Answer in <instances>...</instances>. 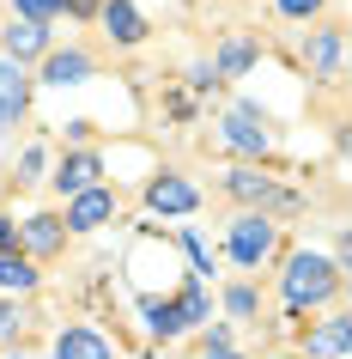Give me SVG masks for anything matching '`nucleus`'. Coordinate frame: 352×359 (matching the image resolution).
Masks as SVG:
<instances>
[{
  "mask_svg": "<svg viewBox=\"0 0 352 359\" xmlns=\"http://www.w3.org/2000/svg\"><path fill=\"white\" fill-rule=\"evenodd\" d=\"M24 238H31V250H55V244H61V219H49V213H37V219L24 226Z\"/></svg>",
  "mask_w": 352,
  "mask_h": 359,
  "instance_id": "13",
  "label": "nucleus"
},
{
  "mask_svg": "<svg viewBox=\"0 0 352 359\" xmlns=\"http://www.w3.org/2000/svg\"><path fill=\"white\" fill-rule=\"evenodd\" d=\"M31 280H37V274H31L24 262H13V256H0V292H24Z\"/></svg>",
  "mask_w": 352,
  "mask_h": 359,
  "instance_id": "15",
  "label": "nucleus"
},
{
  "mask_svg": "<svg viewBox=\"0 0 352 359\" xmlns=\"http://www.w3.org/2000/svg\"><path fill=\"white\" fill-rule=\"evenodd\" d=\"M13 238H19V231H13L6 219H0V250H13Z\"/></svg>",
  "mask_w": 352,
  "mask_h": 359,
  "instance_id": "24",
  "label": "nucleus"
},
{
  "mask_svg": "<svg viewBox=\"0 0 352 359\" xmlns=\"http://www.w3.org/2000/svg\"><path fill=\"white\" fill-rule=\"evenodd\" d=\"M104 25H110V37H122V43H140V37H146V19L134 13L128 0H110V6H104Z\"/></svg>",
  "mask_w": 352,
  "mask_h": 359,
  "instance_id": "7",
  "label": "nucleus"
},
{
  "mask_svg": "<svg viewBox=\"0 0 352 359\" xmlns=\"http://www.w3.org/2000/svg\"><path fill=\"white\" fill-rule=\"evenodd\" d=\"M225 140L237 152H267V128L255 122V110H237L231 122H225Z\"/></svg>",
  "mask_w": 352,
  "mask_h": 359,
  "instance_id": "6",
  "label": "nucleus"
},
{
  "mask_svg": "<svg viewBox=\"0 0 352 359\" xmlns=\"http://www.w3.org/2000/svg\"><path fill=\"white\" fill-rule=\"evenodd\" d=\"M55 359H110V341L97 335V329H67L55 341Z\"/></svg>",
  "mask_w": 352,
  "mask_h": 359,
  "instance_id": "4",
  "label": "nucleus"
},
{
  "mask_svg": "<svg viewBox=\"0 0 352 359\" xmlns=\"http://www.w3.org/2000/svg\"><path fill=\"white\" fill-rule=\"evenodd\" d=\"M19 110H24V74L19 61H0V128L19 122Z\"/></svg>",
  "mask_w": 352,
  "mask_h": 359,
  "instance_id": "5",
  "label": "nucleus"
},
{
  "mask_svg": "<svg viewBox=\"0 0 352 359\" xmlns=\"http://www.w3.org/2000/svg\"><path fill=\"white\" fill-rule=\"evenodd\" d=\"M231 189H237V195H267V183L249 177V170H237V177H231Z\"/></svg>",
  "mask_w": 352,
  "mask_h": 359,
  "instance_id": "20",
  "label": "nucleus"
},
{
  "mask_svg": "<svg viewBox=\"0 0 352 359\" xmlns=\"http://www.w3.org/2000/svg\"><path fill=\"white\" fill-rule=\"evenodd\" d=\"M279 13H292V19H304V13H316V0H279Z\"/></svg>",
  "mask_w": 352,
  "mask_h": 359,
  "instance_id": "22",
  "label": "nucleus"
},
{
  "mask_svg": "<svg viewBox=\"0 0 352 359\" xmlns=\"http://www.w3.org/2000/svg\"><path fill=\"white\" fill-rule=\"evenodd\" d=\"M206 317V299H201V286H188L183 292V323H201Z\"/></svg>",
  "mask_w": 352,
  "mask_h": 359,
  "instance_id": "19",
  "label": "nucleus"
},
{
  "mask_svg": "<svg viewBox=\"0 0 352 359\" xmlns=\"http://www.w3.org/2000/svg\"><path fill=\"white\" fill-rule=\"evenodd\" d=\"M19 13H24V25H43L61 13V0H19Z\"/></svg>",
  "mask_w": 352,
  "mask_h": 359,
  "instance_id": "18",
  "label": "nucleus"
},
{
  "mask_svg": "<svg viewBox=\"0 0 352 359\" xmlns=\"http://www.w3.org/2000/svg\"><path fill=\"white\" fill-rule=\"evenodd\" d=\"M310 67H316V74H334V67H340V31H322V37H316Z\"/></svg>",
  "mask_w": 352,
  "mask_h": 359,
  "instance_id": "12",
  "label": "nucleus"
},
{
  "mask_svg": "<svg viewBox=\"0 0 352 359\" xmlns=\"http://www.w3.org/2000/svg\"><path fill=\"white\" fill-rule=\"evenodd\" d=\"M152 208L158 213H188L195 208V189H188L183 177H164V183H152Z\"/></svg>",
  "mask_w": 352,
  "mask_h": 359,
  "instance_id": "8",
  "label": "nucleus"
},
{
  "mask_svg": "<svg viewBox=\"0 0 352 359\" xmlns=\"http://www.w3.org/2000/svg\"><path fill=\"white\" fill-rule=\"evenodd\" d=\"M206 359H237V353L225 347V335H213V347H206Z\"/></svg>",
  "mask_w": 352,
  "mask_h": 359,
  "instance_id": "23",
  "label": "nucleus"
},
{
  "mask_svg": "<svg viewBox=\"0 0 352 359\" xmlns=\"http://www.w3.org/2000/svg\"><path fill=\"white\" fill-rule=\"evenodd\" d=\"M110 213H115V195H110V189H79V201L67 208V226L92 231V226H104Z\"/></svg>",
  "mask_w": 352,
  "mask_h": 359,
  "instance_id": "3",
  "label": "nucleus"
},
{
  "mask_svg": "<svg viewBox=\"0 0 352 359\" xmlns=\"http://www.w3.org/2000/svg\"><path fill=\"white\" fill-rule=\"evenodd\" d=\"M267 250H274V231H267V219H243V226L231 231V256H237L243 268H255Z\"/></svg>",
  "mask_w": 352,
  "mask_h": 359,
  "instance_id": "2",
  "label": "nucleus"
},
{
  "mask_svg": "<svg viewBox=\"0 0 352 359\" xmlns=\"http://www.w3.org/2000/svg\"><path fill=\"white\" fill-rule=\"evenodd\" d=\"M92 177H97V158H67V165H61V177H55V183H61V189H92Z\"/></svg>",
  "mask_w": 352,
  "mask_h": 359,
  "instance_id": "10",
  "label": "nucleus"
},
{
  "mask_svg": "<svg viewBox=\"0 0 352 359\" xmlns=\"http://www.w3.org/2000/svg\"><path fill=\"white\" fill-rule=\"evenodd\" d=\"M249 55H255V49H249V43H225V55H219V74H243V67H249Z\"/></svg>",
  "mask_w": 352,
  "mask_h": 359,
  "instance_id": "17",
  "label": "nucleus"
},
{
  "mask_svg": "<svg viewBox=\"0 0 352 359\" xmlns=\"http://www.w3.org/2000/svg\"><path fill=\"white\" fill-rule=\"evenodd\" d=\"M146 323H152V335H176V329H188V323H183V304H152Z\"/></svg>",
  "mask_w": 352,
  "mask_h": 359,
  "instance_id": "14",
  "label": "nucleus"
},
{
  "mask_svg": "<svg viewBox=\"0 0 352 359\" xmlns=\"http://www.w3.org/2000/svg\"><path fill=\"white\" fill-rule=\"evenodd\" d=\"M334 292V268L322 256H292V274H286V299L292 304H316Z\"/></svg>",
  "mask_w": 352,
  "mask_h": 359,
  "instance_id": "1",
  "label": "nucleus"
},
{
  "mask_svg": "<svg viewBox=\"0 0 352 359\" xmlns=\"http://www.w3.org/2000/svg\"><path fill=\"white\" fill-rule=\"evenodd\" d=\"M6 49H13V61L37 55L43 49V25H13V31H6Z\"/></svg>",
  "mask_w": 352,
  "mask_h": 359,
  "instance_id": "11",
  "label": "nucleus"
},
{
  "mask_svg": "<svg viewBox=\"0 0 352 359\" xmlns=\"http://www.w3.org/2000/svg\"><path fill=\"white\" fill-rule=\"evenodd\" d=\"M92 74V55H79V49H67V55H49V86H79V79Z\"/></svg>",
  "mask_w": 352,
  "mask_h": 359,
  "instance_id": "9",
  "label": "nucleus"
},
{
  "mask_svg": "<svg viewBox=\"0 0 352 359\" xmlns=\"http://www.w3.org/2000/svg\"><path fill=\"white\" fill-rule=\"evenodd\" d=\"M6 329H13V311H6V304H0V335H6Z\"/></svg>",
  "mask_w": 352,
  "mask_h": 359,
  "instance_id": "25",
  "label": "nucleus"
},
{
  "mask_svg": "<svg viewBox=\"0 0 352 359\" xmlns=\"http://www.w3.org/2000/svg\"><path fill=\"white\" fill-rule=\"evenodd\" d=\"M231 311H237V317H249V311H255V292H243V286H237V292H231Z\"/></svg>",
  "mask_w": 352,
  "mask_h": 359,
  "instance_id": "21",
  "label": "nucleus"
},
{
  "mask_svg": "<svg viewBox=\"0 0 352 359\" xmlns=\"http://www.w3.org/2000/svg\"><path fill=\"white\" fill-rule=\"evenodd\" d=\"M310 347H316V353H328V359H346V323H328Z\"/></svg>",
  "mask_w": 352,
  "mask_h": 359,
  "instance_id": "16",
  "label": "nucleus"
}]
</instances>
